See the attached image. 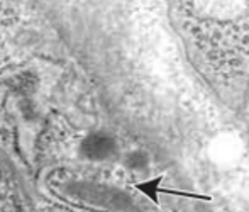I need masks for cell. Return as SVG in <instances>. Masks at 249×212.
Wrapping results in <instances>:
<instances>
[{
  "mask_svg": "<svg viewBox=\"0 0 249 212\" xmlns=\"http://www.w3.org/2000/svg\"><path fill=\"white\" fill-rule=\"evenodd\" d=\"M117 151L115 139L108 134L93 133L87 136L82 143V154L92 161H104L114 156Z\"/></svg>",
  "mask_w": 249,
  "mask_h": 212,
  "instance_id": "6da1fadb",
  "label": "cell"
},
{
  "mask_svg": "<svg viewBox=\"0 0 249 212\" xmlns=\"http://www.w3.org/2000/svg\"><path fill=\"white\" fill-rule=\"evenodd\" d=\"M0 176H2V173H0Z\"/></svg>",
  "mask_w": 249,
  "mask_h": 212,
  "instance_id": "7a4b0ae2",
  "label": "cell"
}]
</instances>
